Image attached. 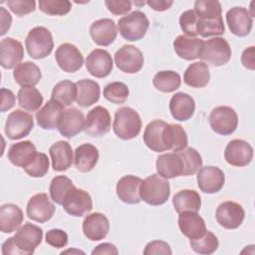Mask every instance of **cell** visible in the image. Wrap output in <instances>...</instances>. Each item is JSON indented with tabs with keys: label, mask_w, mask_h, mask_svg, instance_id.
Masks as SVG:
<instances>
[{
	"label": "cell",
	"mask_w": 255,
	"mask_h": 255,
	"mask_svg": "<svg viewBox=\"0 0 255 255\" xmlns=\"http://www.w3.org/2000/svg\"><path fill=\"white\" fill-rule=\"evenodd\" d=\"M72 3L68 0H40L39 9L48 15L63 16L71 11Z\"/></svg>",
	"instance_id": "cell-48"
},
{
	"label": "cell",
	"mask_w": 255,
	"mask_h": 255,
	"mask_svg": "<svg viewBox=\"0 0 255 255\" xmlns=\"http://www.w3.org/2000/svg\"><path fill=\"white\" fill-rule=\"evenodd\" d=\"M255 48L253 46L245 49L241 55V63L251 71L255 69Z\"/></svg>",
	"instance_id": "cell-56"
},
{
	"label": "cell",
	"mask_w": 255,
	"mask_h": 255,
	"mask_svg": "<svg viewBox=\"0 0 255 255\" xmlns=\"http://www.w3.org/2000/svg\"><path fill=\"white\" fill-rule=\"evenodd\" d=\"M224 158L230 165L246 166L253 158V147L244 139H232L225 147Z\"/></svg>",
	"instance_id": "cell-12"
},
{
	"label": "cell",
	"mask_w": 255,
	"mask_h": 255,
	"mask_svg": "<svg viewBox=\"0 0 255 255\" xmlns=\"http://www.w3.org/2000/svg\"><path fill=\"white\" fill-rule=\"evenodd\" d=\"M224 31L225 27L222 16L210 20H201L198 18L197 33L201 37L206 38L210 36H219L224 34Z\"/></svg>",
	"instance_id": "cell-47"
},
{
	"label": "cell",
	"mask_w": 255,
	"mask_h": 255,
	"mask_svg": "<svg viewBox=\"0 0 255 255\" xmlns=\"http://www.w3.org/2000/svg\"><path fill=\"white\" fill-rule=\"evenodd\" d=\"M77 99V87L76 84L64 80L55 85L52 91L51 100H54L64 107L71 106Z\"/></svg>",
	"instance_id": "cell-40"
},
{
	"label": "cell",
	"mask_w": 255,
	"mask_h": 255,
	"mask_svg": "<svg viewBox=\"0 0 255 255\" xmlns=\"http://www.w3.org/2000/svg\"><path fill=\"white\" fill-rule=\"evenodd\" d=\"M110 129L111 116L106 108L97 106L87 114L84 130L88 135L102 136L108 133Z\"/></svg>",
	"instance_id": "cell-10"
},
{
	"label": "cell",
	"mask_w": 255,
	"mask_h": 255,
	"mask_svg": "<svg viewBox=\"0 0 255 255\" xmlns=\"http://www.w3.org/2000/svg\"><path fill=\"white\" fill-rule=\"evenodd\" d=\"M15 105V95L11 90L1 89V112L4 113L12 109Z\"/></svg>",
	"instance_id": "cell-55"
},
{
	"label": "cell",
	"mask_w": 255,
	"mask_h": 255,
	"mask_svg": "<svg viewBox=\"0 0 255 255\" xmlns=\"http://www.w3.org/2000/svg\"><path fill=\"white\" fill-rule=\"evenodd\" d=\"M167 123L161 120L151 121L143 132V141L145 145L155 152L165 151L163 144V131Z\"/></svg>",
	"instance_id": "cell-33"
},
{
	"label": "cell",
	"mask_w": 255,
	"mask_h": 255,
	"mask_svg": "<svg viewBox=\"0 0 255 255\" xmlns=\"http://www.w3.org/2000/svg\"><path fill=\"white\" fill-rule=\"evenodd\" d=\"M210 80L208 65L204 62H194L190 64L183 74L184 83L191 88H204Z\"/></svg>",
	"instance_id": "cell-37"
},
{
	"label": "cell",
	"mask_w": 255,
	"mask_h": 255,
	"mask_svg": "<svg viewBox=\"0 0 255 255\" xmlns=\"http://www.w3.org/2000/svg\"><path fill=\"white\" fill-rule=\"evenodd\" d=\"M105 4L114 15H124L131 9V2L128 0H106Z\"/></svg>",
	"instance_id": "cell-53"
},
{
	"label": "cell",
	"mask_w": 255,
	"mask_h": 255,
	"mask_svg": "<svg viewBox=\"0 0 255 255\" xmlns=\"http://www.w3.org/2000/svg\"><path fill=\"white\" fill-rule=\"evenodd\" d=\"M62 205L68 214L81 217L93 209V200L87 191L75 187L66 197Z\"/></svg>",
	"instance_id": "cell-16"
},
{
	"label": "cell",
	"mask_w": 255,
	"mask_h": 255,
	"mask_svg": "<svg viewBox=\"0 0 255 255\" xmlns=\"http://www.w3.org/2000/svg\"><path fill=\"white\" fill-rule=\"evenodd\" d=\"M84 127L85 118L83 113L77 108H70L61 115L58 130L63 136L70 138L81 132Z\"/></svg>",
	"instance_id": "cell-21"
},
{
	"label": "cell",
	"mask_w": 255,
	"mask_h": 255,
	"mask_svg": "<svg viewBox=\"0 0 255 255\" xmlns=\"http://www.w3.org/2000/svg\"><path fill=\"white\" fill-rule=\"evenodd\" d=\"M24 57V48L20 41L7 37L0 42V64L4 69H14Z\"/></svg>",
	"instance_id": "cell-19"
},
{
	"label": "cell",
	"mask_w": 255,
	"mask_h": 255,
	"mask_svg": "<svg viewBox=\"0 0 255 255\" xmlns=\"http://www.w3.org/2000/svg\"><path fill=\"white\" fill-rule=\"evenodd\" d=\"M46 242L55 248H63L68 244V234L62 229H51L46 233Z\"/></svg>",
	"instance_id": "cell-52"
},
{
	"label": "cell",
	"mask_w": 255,
	"mask_h": 255,
	"mask_svg": "<svg viewBox=\"0 0 255 255\" xmlns=\"http://www.w3.org/2000/svg\"><path fill=\"white\" fill-rule=\"evenodd\" d=\"M189 244L195 253L202 255H209L214 253L219 246L218 238L216 235L208 230H206L201 237L189 240Z\"/></svg>",
	"instance_id": "cell-43"
},
{
	"label": "cell",
	"mask_w": 255,
	"mask_h": 255,
	"mask_svg": "<svg viewBox=\"0 0 255 255\" xmlns=\"http://www.w3.org/2000/svg\"><path fill=\"white\" fill-rule=\"evenodd\" d=\"M43 230L32 223H25L16 234L2 244L3 255H31L41 244Z\"/></svg>",
	"instance_id": "cell-1"
},
{
	"label": "cell",
	"mask_w": 255,
	"mask_h": 255,
	"mask_svg": "<svg viewBox=\"0 0 255 255\" xmlns=\"http://www.w3.org/2000/svg\"><path fill=\"white\" fill-rule=\"evenodd\" d=\"M18 105L29 112H36L43 104L42 94L34 87H22L17 94Z\"/></svg>",
	"instance_id": "cell-42"
},
{
	"label": "cell",
	"mask_w": 255,
	"mask_h": 255,
	"mask_svg": "<svg viewBox=\"0 0 255 255\" xmlns=\"http://www.w3.org/2000/svg\"><path fill=\"white\" fill-rule=\"evenodd\" d=\"M197 185L204 193H216L224 185L225 175L217 166H204L197 171Z\"/></svg>",
	"instance_id": "cell-15"
},
{
	"label": "cell",
	"mask_w": 255,
	"mask_h": 255,
	"mask_svg": "<svg viewBox=\"0 0 255 255\" xmlns=\"http://www.w3.org/2000/svg\"><path fill=\"white\" fill-rule=\"evenodd\" d=\"M76 186L74 185L73 181L69 177H67L65 175L55 176L52 179V181L50 183V187H49L51 199L55 203L62 205L63 202L65 201L66 197L69 195V193Z\"/></svg>",
	"instance_id": "cell-39"
},
{
	"label": "cell",
	"mask_w": 255,
	"mask_h": 255,
	"mask_svg": "<svg viewBox=\"0 0 255 255\" xmlns=\"http://www.w3.org/2000/svg\"><path fill=\"white\" fill-rule=\"evenodd\" d=\"M49 165L50 162L47 154L43 152H38L32 163L25 167L24 170L28 175L32 177H42L48 172Z\"/></svg>",
	"instance_id": "cell-50"
},
{
	"label": "cell",
	"mask_w": 255,
	"mask_h": 255,
	"mask_svg": "<svg viewBox=\"0 0 255 255\" xmlns=\"http://www.w3.org/2000/svg\"><path fill=\"white\" fill-rule=\"evenodd\" d=\"M34 128L33 116L22 110H15L9 114L4 131L8 138L17 140L28 135Z\"/></svg>",
	"instance_id": "cell-8"
},
{
	"label": "cell",
	"mask_w": 255,
	"mask_h": 255,
	"mask_svg": "<svg viewBox=\"0 0 255 255\" xmlns=\"http://www.w3.org/2000/svg\"><path fill=\"white\" fill-rule=\"evenodd\" d=\"M104 98L113 104H124L129 95L128 86L122 82H113L107 85L103 92Z\"/></svg>",
	"instance_id": "cell-46"
},
{
	"label": "cell",
	"mask_w": 255,
	"mask_h": 255,
	"mask_svg": "<svg viewBox=\"0 0 255 255\" xmlns=\"http://www.w3.org/2000/svg\"><path fill=\"white\" fill-rule=\"evenodd\" d=\"M148 26L149 21L141 11H133L122 17L118 22V28L122 37L131 42L143 38Z\"/></svg>",
	"instance_id": "cell-5"
},
{
	"label": "cell",
	"mask_w": 255,
	"mask_h": 255,
	"mask_svg": "<svg viewBox=\"0 0 255 255\" xmlns=\"http://www.w3.org/2000/svg\"><path fill=\"white\" fill-rule=\"evenodd\" d=\"M99 160V150L91 143H83L75 150V166L81 172L91 171Z\"/></svg>",
	"instance_id": "cell-35"
},
{
	"label": "cell",
	"mask_w": 255,
	"mask_h": 255,
	"mask_svg": "<svg viewBox=\"0 0 255 255\" xmlns=\"http://www.w3.org/2000/svg\"><path fill=\"white\" fill-rule=\"evenodd\" d=\"M179 25L183 33L187 37L195 38L197 33V25H198V17L194 10L184 11L179 17Z\"/></svg>",
	"instance_id": "cell-49"
},
{
	"label": "cell",
	"mask_w": 255,
	"mask_h": 255,
	"mask_svg": "<svg viewBox=\"0 0 255 255\" xmlns=\"http://www.w3.org/2000/svg\"><path fill=\"white\" fill-rule=\"evenodd\" d=\"M1 11V35H4L10 28L11 22H12V17L11 14L3 7L0 9Z\"/></svg>",
	"instance_id": "cell-59"
},
{
	"label": "cell",
	"mask_w": 255,
	"mask_h": 255,
	"mask_svg": "<svg viewBox=\"0 0 255 255\" xmlns=\"http://www.w3.org/2000/svg\"><path fill=\"white\" fill-rule=\"evenodd\" d=\"M139 195L141 200L149 205H161L169 198V182L158 174H151L142 180L139 187Z\"/></svg>",
	"instance_id": "cell-3"
},
{
	"label": "cell",
	"mask_w": 255,
	"mask_h": 255,
	"mask_svg": "<svg viewBox=\"0 0 255 255\" xmlns=\"http://www.w3.org/2000/svg\"><path fill=\"white\" fill-rule=\"evenodd\" d=\"M209 124L214 132L220 135H229L237 128L238 116L231 107L219 106L211 111Z\"/></svg>",
	"instance_id": "cell-7"
},
{
	"label": "cell",
	"mask_w": 255,
	"mask_h": 255,
	"mask_svg": "<svg viewBox=\"0 0 255 255\" xmlns=\"http://www.w3.org/2000/svg\"><path fill=\"white\" fill-rule=\"evenodd\" d=\"M178 152L184 164L183 176L193 175L202 167V157L195 148L187 147Z\"/></svg>",
	"instance_id": "cell-45"
},
{
	"label": "cell",
	"mask_w": 255,
	"mask_h": 255,
	"mask_svg": "<svg viewBox=\"0 0 255 255\" xmlns=\"http://www.w3.org/2000/svg\"><path fill=\"white\" fill-rule=\"evenodd\" d=\"M163 144L165 150L178 152L187 146V134L180 125L166 124L163 131Z\"/></svg>",
	"instance_id": "cell-34"
},
{
	"label": "cell",
	"mask_w": 255,
	"mask_h": 255,
	"mask_svg": "<svg viewBox=\"0 0 255 255\" xmlns=\"http://www.w3.org/2000/svg\"><path fill=\"white\" fill-rule=\"evenodd\" d=\"M26 212L33 221L45 223L53 217L55 205L46 193H37L29 199Z\"/></svg>",
	"instance_id": "cell-13"
},
{
	"label": "cell",
	"mask_w": 255,
	"mask_h": 255,
	"mask_svg": "<svg viewBox=\"0 0 255 255\" xmlns=\"http://www.w3.org/2000/svg\"><path fill=\"white\" fill-rule=\"evenodd\" d=\"M197 17L201 20H210L221 17V4L213 0H197L193 9Z\"/></svg>",
	"instance_id": "cell-44"
},
{
	"label": "cell",
	"mask_w": 255,
	"mask_h": 255,
	"mask_svg": "<svg viewBox=\"0 0 255 255\" xmlns=\"http://www.w3.org/2000/svg\"><path fill=\"white\" fill-rule=\"evenodd\" d=\"M90 35L97 45L107 47L116 40L118 28L115 21L110 18L99 19L91 25Z\"/></svg>",
	"instance_id": "cell-23"
},
{
	"label": "cell",
	"mask_w": 255,
	"mask_h": 255,
	"mask_svg": "<svg viewBox=\"0 0 255 255\" xmlns=\"http://www.w3.org/2000/svg\"><path fill=\"white\" fill-rule=\"evenodd\" d=\"M172 204L178 214L187 211L198 212L201 207V198L197 191L193 189H183L173 195Z\"/></svg>",
	"instance_id": "cell-38"
},
{
	"label": "cell",
	"mask_w": 255,
	"mask_h": 255,
	"mask_svg": "<svg viewBox=\"0 0 255 255\" xmlns=\"http://www.w3.org/2000/svg\"><path fill=\"white\" fill-rule=\"evenodd\" d=\"M52 167L55 171H65L73 163V149L68 141L59 140L49 149Z\"/></svg>",
	"instance_id": "cell-30"
},
{
	"label": "cell",
	"mask_w": 255,
	"mask_h": 255,
	"mask_svg": "<svg viewBox=\"0 0 255 255\" xmlns=\"http://www.w3.org/2000/svg\"><path fill=\"white\" fill-rule=\"evenodd\" d=\"M215 217L219 225L223 228L236 229L242 224L245 217V211L239 203L228 200L218 205Z\"/></svg>",
	"instance_id": "cell-11"
},
{
	"label": "cell",
	"mask_w": 255,
	"mask_h": 255,
	"mask_svg": "<svg viewBox=\"0 0 255 255\" xmlns=\"http://www.w3.org/2000/svg\"><path fill=\"white\" fill-rule=\"evenodd\" d=\"M37 153L38 152L36 150V147L32 141L23 140L13 143L10 146L7 157L13 165L22 167L24 169L32 163Z\"/></svg>",
	"instance_id": "cell-24"
},
{
	"label": "cell",
	"mask_w": 255,
	"mask_h": 255,
	"mask_svg": "<svg viewBox=\"0 0 255 255\" xmlns=\"http://www.w3.org/2000/svg\"><path fill=\"white\" fill-rule=\"evenodd\" d=\"M151 9L155 11H165L170 8L173 4V1H165V0H148L145 2Z\"/></svg>",
	"instance_id": "cell-58"
},
{
	"label": "cell",
	"mask_w": 255,
	"mask_h": 255,
	"mask_svg": "<svg viewBox=\"0 0 255 255\" xmlns=\"http://www.w3.org/2000/svg\"><path fill=\"white\" fill-rule=\"evenodd\" d=\"M152 84L159 92L172 93L180 87L181 79L174 71H160L154 75Z\"/></svg>",
	"instance_id": "cell-41"
},
{
	"label": "cell",
	"mask_w": 255,
	"mask_h": 255,
	"mask_svg": "<svg viewBox=\"0 0 255 255\" xmlns=\"http://www.w3.org/2000/svg\"><path fill=\"white\" fill-rule=\"evenodd\" d=\"M226 23L232 34L245 37L251 32L253 18L246 8L233 7L226 13Z\"/></svg>",
	"instance_id": "cell-18"
},
{
	"label": "cell",
	"mask_w": 255,
	"mask_h": 255,
	"mask_svg": "<svg viewBox=\"0 0 255 255\" xmlns=\"http://www.w3.org/2000/svg\"><path fill=\"white\" fill-rule=\"evenodd\" d=\"M23 212L19 206L6 203L0 207V230L3 233H12L18 230L23 222Z\"/></svg>",
	"instance_id": "cell-31"
},
{
	"label": "cell",
	"mask_w": 255,
	"mask_h": 255,
	"mask_svg": "<svg viewBox=\"0 0 255 255\" xmlns=\"http://www.w3.org/2000/svg\"><path fill=\"white\" fill-rule=\"evenodd\" d=\"M114 62L111 54L104 49L93 50L86 59L88 72L96 78H105L113 70Z\"/></svg>",
	"instance_id": "cell-17"
},
{
	"label": "cell",
	"mask_w": 255,
	"mask_h": 255,
	"mask_svg": "<svg viewBox=\"0 0 255 255\" xmlns=\"http://www.w3.org/2000/svg\"><path fill=\"white\" fill-rule=\"evenodd\" d=\"M109 230V219L101 212L89 214L83 221L84 235L91 241H100L104 239L108 235Z\"/></svg>",
	"instance_id": "cell-22"
},
{
	"label": "cell",
	"mask_w": 255,
	"mask_h": 255,
	"mask_svg": "<svg viewBox=\"0 0 255 255\" xmlns=\"http://www.w3.org/2000/svg\"><path fill=\"white\" fill-rule=\"evenodd\" d=\"M143 254L152 255V254H172L170 246L161 240H153L146 244Z\"/></svg>",
	"instance_id": "cell-54"
},
{
	"label": "cell",
	"mask_w": 255,
	"mask_h": 255,
	"mask_svg": "<svg viewBox=\"0 0 255 255\" xmlns=\"http://www.w3.org/2000/svg\"><path fill=\"white\" fill-rule=\"evenodd\" d=\"M13 78L21 87H34L40 82L42 73L36 64L32 62H24L14 68Z\"/></svg>",
	"instance_id": "cell-36"
},
{
	"label": "cell",
	"mask_w": 255,
	"mask_h": 255,
	"mask_svg": "<svg viewBox=\"0 0 255 255\" xmlns=\"http://www.w3.org/2000/svg\"><path fill=\"white\" fill-rule=\"evenodd\" d=\"M25 46L30 57L36 60L44 59L53 51V36L46 27L37 26L29 31L25 39Z\"/></svg>",
	"instance_id": "cell-4"
},
{
	"label": "cell",
	"mask_w": 255,
	"mask_h": 255,
	"mask_svg": "<svg viewBox=\"0 0 255 255\" xmlns=\"http://www.w3.org/2000/svg\"><path fill=\"white\" fill-rule=\"evenodd\" d=\"M55 59L59 67L67 73L79 71L84 64L82 53L75 45L70 43H64L57 48Z\"/></svg>",
	"instance_id": "cell-14"
},
{
	"label": "cell",
	"mask_w": 255,
	"mask_h": 255,
	"mask_svg": "<svg viewBox=\"0 0 255 255\" xmlns=\"http://www.w3.org/2000/svg\"><path fill=\"white\" fill-rule=\"evenodd\" d=\"M119 253V250L117 247L112 243H102L95 247V249L92 251V254H115L117 255Z\"/></svg>",
	"instance_id": "cell-57"
},
{
	"label": "cell",
	"mask_w": 255,
	"mask_h": 255,
	"mask_svg": "<svg viewBox=\"0 0 255 255\" xmlns=\"http://www.w3.org/2000/svg\"><path fill=\"white\" fill-rule=\"evenodd\" d=\"M76 102L80 107L88 108L99 101L101 96V88L96 81L90 79H83L76 83Z\"/></svg>",
	"instance_id": "cell-32"
},
{
	"label": "cell",
	"mask_w": 255,
	"mask_h": 255,
	"mask_svg": "<svg viewBox=\"0 0 255 255\" xmlns=\"http://www.w3.org/2000/svg\"><path fill=\"white\" fill-rule=\"evenodd\" d=\"M64 108L65 107L63 105L54 100L48 101L36 114L38 126L43 129L49 130L58 128L61 115L65 111Z\"/></svg>",
	"instance_id": "cell-28"
},
{
	"label": "cell",
	"mask_w": 255,
	"mask_h": 255,
	"mask_svg": "<svg viewBox=\"0 0 255 255\" xmlns=\"http://www.w3.org/2000/svg\"><path fill=\"white\" fill-rule=\"evenodd\" d=\"M141 120L137 112L129 107H122L115 113L113 129L116 135L124 140L138 135L141 129Z\"/></svg>",
	"instance_id": "cell-2"
},
{
	"label": "cell",
	"mask_w": 255,
	"mask_h": 255,
	"mask_svg": "<svg viewBox=\"0 0 255 255\" xmlns=\"http://www.w3.org/2000/svg\"><path fill=\"white\" fill-rule=\"evenodd\" d=\"M203 44L204 41L199 38L179 35L173 41V48L179 58L186 61H191L199 58Z\"/></svg>",
	"instance_id": "cell-29"
},
{
	"label": "cell",
	"mask_w": 255,
	"mask_h": 255,
	"mask_svg": "<svg viewBox=\"0 0 255 255\" xmlns=\"http://www.w3.org/2000/svg\"><path fill=\"white\" fill-rule=\"evenodd\" d=\"M169 111L173 119L179 122H185L193 116L195 112V102L193 98L186 93H176L170 99Z\"/></svg>",
	"instance_id": "cell-27"
},
{
	"label": "cell",
	"mask_w": 255,
	"mask_h": 255,
	"mask_svg": "<svg viewBox=\"0 0 255 255\" xmlns=\"http://www.w3.org/2000/svg\"><path fill=\"white\" fill-rule=\"evenodd\" d=\"M7 5L17 16H25L35 11L36 2L34 0H9Z\"/></svg>",
	"instance_id": "cell-51"
},
{
	"label": "cell",
	"mask_w": 255,
	"mask_h": 255,
	"mask_svg": "<svg viewBox=\"0 0 255 255\" xmlns=\"http://www.w3.org/2000/svg\"><path fill=\"white\" fill-rule=\"evenodd\" d=\"M157 174L165 179L183 176L184 164L179 152H167L159 154L156 158Z\"/></svg>",
	"instance_id": "cell-20"
},
{
	"label": "cell",
	"mask_w": 255,
	"mask_h": 255,
	"mask_svg": "<svg viewBox=\"0 0 255 255\" xmlns=\"http://www.w3.org/2000/svg\"><path fill=\"white\" fill-rule=\"evenodd\" d=\"M178 227L189 240L201 237L206 231L204 219L197 212H181L178 216Z\"/></svg>",
	"instance_id": "cell-26"
},
{
	"label": "cell",
	"mask_w": 255,
	"mask_h": 255,
	"mask_svg": "<svg viewBox=\"0 0 255 255\" xmlns=\"http://www.w3.org/2000/svg\"><path fill=\"white\" fill-rule=\"evenodd\" d=\"M143 55L133 45H124L115 54V63L118 69L127 74H135L143 66Z\"/></svg>",
	"instance_id": "cell-9"
},
{
	"label": "cell",
	"mask_w": 255,
	"mask_h": 255,
	"mask_svg": "<svg viewBox=\"0 0 255 255\" xmlns=\"http://www.w3.org/2000/svg\"><path fill=\"white\" fill-rule=\"evenodd\" d=\"M231 54L228 42L221 37H214L204 42L199 58L211 66L219 67L229 62Z\"/></svg>",
	"instance_id": "cell-6"
},
{
	"label": "cell",
	"mask_w": 255,
	"mask_h": 255,
	"mask_svg": "<svg viewBox=\"0 0 255 255\" xmlns=\"http://www.w3.org/2000/svg\"><path fill=\"white\" fill-rule=\"evenodd\" d=\"M142 182L140 177L134 175H125L117 183V195L125 203L137 204L141 198L139 195V187Z\"/></svg>",
	"instance_id": "cell-25"
}]
</instances>
